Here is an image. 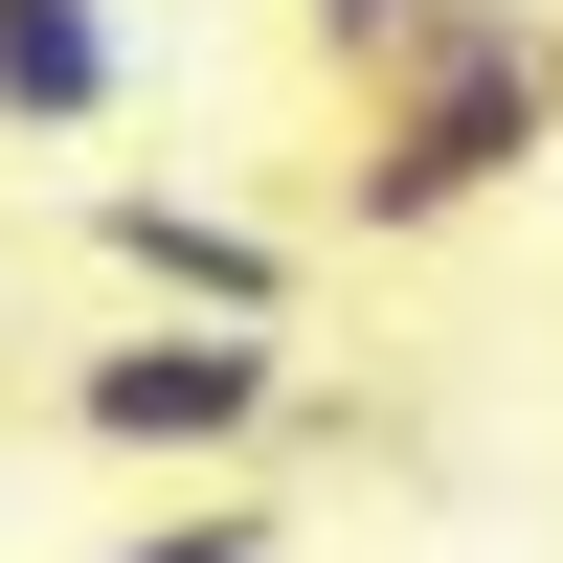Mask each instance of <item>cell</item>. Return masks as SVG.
I'll return each mask as SVG.
<instances>
[{
    "label": "cell",
    "mask_w": 563,
    "mask_h": 563,
    "mask_svg": "<svg viewBox=\"0 0 563 563\" xmlns=\"http://www.w3.org/2000/svg\"><path fill=\"white\" fill-rule=\"evenodd\" d=\"M563 158V68H541V23L496 0L451 68H406V90H361L339 113V249H429V225H474V203H519V180Z\"/></svg>",
    "instance_id": "1"
},
{
    "label": "cell",
    "mask_w": 563,
    "mask_h": 563,
    "mask_svg": "<svg viewBox=\"0 0 563 563\" xmlns=\"http://www.w3.org/2000/svg\"><path fill=\"white\" fill-rule=\"evenodd\" d=\"M45 429L135 451V474H225V451L294 429V339H249V316H113V339H68Z\"/></svg>",
    "instance_id": "2"
},
{
    "label": "cell",
    "mask_w": 563,
    "mask_h": 563,
    "mask_svg": "<svg viewBox=\"0 0 563 563\" xmlns=\"http://www.w3.org/2000/svg\"><path fill=\"white\" fill-rule=\"evenodd\" d=\"M68 249L113 271L135 316H249V339H294V225H249V203H180V180H90V203H68Z\"/></svg>",
    "instance_id": "3"
},
{
    "label": "cell",
    "mask_w": 563,
    "mask_h": 563,
    "mask_svg": "<svg viewBox=\"0 0 563 563\" xmlns=\"http://www.w3.org/2000/svg\"><path fill=\"white\" fill-rule=\"evenodd\" d=\"M135 113V0H0V135H113Z\"/></svg>",
    "instance_id": "4"
},
{
    "label": "cell",
    "mask_w": 563,
    "mask_h": 563,
    "mask_svg": "<svg viewBox=\"0 0 563 563\" xmlns=\"http://www.w3.org/2000/svg\"><path fill=\"white\" fill-rule=\"evenodd\" d=\"M474 23H496V0H294V45H316L339 113H361V90H406V68H451Z\"/></svg>",
    "instance_id": "5"
},
{
    "label": "cell",
    "mask_w": 563,
    "mask_h": 563,
    "mask_svg": "<svg viewBox=\"0 0 563 563\" xmlns=\"http://www.w3.org/2000/svg\"><path fill=\"white\" fill-rule=\"evenodd\" d=\"M113 563H271V519H249V496H180V519H135Z\"/></svg>",
    "instance_id": "6"
},
{
    "label": "cell",
    "mask_w": 563,
    "mask_h": 563,
    "mask_svg": "<svg viewBox=\"0 0 563 563\" xmlns=\"http://www.w3.org/2000/svg\"><path fill=\"white\" fill-rule=\"evenodd\" d=\"M541 68H563V23H541Z\"/></svg>",
    "instance_id": "7"
}]
</instances>
